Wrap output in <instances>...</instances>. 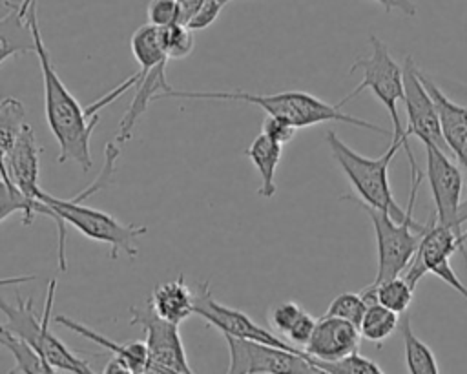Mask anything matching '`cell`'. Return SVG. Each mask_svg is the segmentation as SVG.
Listing matches in <instances>:
<instances>
[{
  "instance_id": "obj_31",
  "label": "cell",
  "mask_w": 467,
  "mask_h": 374,
  "mask_svg": "<svg viewBox=\"0 0 467 374\" xmlns=\"http://www.w3.org/2000/svg\"><path fill=\"white\" fill-rule=\"evenodd\" d=\"M368 303L365 301V297L359 294H354V292H343L339 296H336L328 308H327V316H336V317H341V319H347L354 325L359 327L363 316H365V310H367Z\"/></svg>"
},
{
  "instance_id": "obj_3",
  "label": "cell",
  "mask_w": 467,
  "mask_h": 374,
  "mask_svg": "<svg viewBox=\"0 0 467 374\" xmlns=\"http://www.w3.org/2000/svg\"><path fill=\"white\" fill-rule=\"evenodd\" d=\"M327 146L330 150L332 159L337 162L339 170L345 173L348 182L352 184L354 192L358 193V199L368 206L387 210L394 219L401 221L407 213V208L403 210L390 190L389 182V166L394 159V155L403 148L410 164V171H418V164L414 161L412 150L409 146V139H392L387 151L376 159L365 157L352 150L348 144H345L339 135L334 130L327 131Z\"/></svg>"
},
{
  "instance_id": "obj_27",
  "label": "cell",
  "mask_w": 467,
  "mask_h": 374,
  "mask_svg": "<svg viewBox=\"0 0 467 374\" xmlns=\"http://www.w3.org/2000/svg\"><path fill=\"white\" fill-rule=\"evenodd\" d=\"M130 47L131 53L135 57V60L139 62V66H148L153 68L155 64L168 60L162 44H161V36H159V27L153 24H142L140 27H137L131 35L130 40Z\"/></svg>"
},
{
  "instance_id": "obj_1",
  "label": "cell",
  "mask_w": 467,
  "mask_h": 374,
  "mask_svg": "<svg viewBox=\"0 0 467 374\" xmlns=\"http://www.w3.org/2000/svg\"><path fill=\"white\" fill-rule=\"evenodd\" d=\"M35 36V55L38 58L42 82H44V111L47 126L58 144L57 162H77L82 171L93 166L91 159V133L99 122V115H89L88 108H82L73 93L66 88L58 77L51 55L44 44L36 9L29 11L24 18Z\"/></svg>"
},
{
  "instance_id": "obj_20",
  "label": "cell",
  "mask_w": 467,
  "mask_h": 374,
  "mask_svg": "<svg viewBox=\"0 0 467 374\" xmlns=\"http://www.w3.org/2000/svg\"><path fill=\"white\" fill-rule=\"evenodd\" d=\"M244 155L252 161V164L255 166L261 177V186L257 188V195L263 199H272L277 192L275 171L283 155V144L275 142L274 139H270L266 133L261 131L244 150Z\"/></svg>"
},
{
  "instance_id": "obj_22",
  "label": "cell",
  "mask_w": 467,
  "mask_h": 374,
  "mask_svg": "<svg viewBox=\"0 0 467 374\" xmlns=\"http://www.w3.org/2000/svg\"><path fill=\"white\" fill-rule=\"evenodd\" d=\"M0 343L15 358V369L9 372H35V374H53L55 369L44 359V356L24 338L11 332L7 327H0Z\"/></svg>"
},
{
  "instance_id": "obj_5",
  "label": "cell",
  "mask_w": 467,
  "mask_h": 374,
  "mask_svg": "<svg viewBox=\"0 0 467 374\" xmlns=\"http://www.w3.org/2000/svg\"><path fill=\"white\" fill-rule=\"evenodd\" d=\"M55 290H57V281L51 279L49 286H47L46 308H44L42 317H36V314H35L33 297H22L20 294H16L15 303H9L7 299H2L0 308L5 314L4 327H7L16 336L29 341L44 356V359L55 369V372L62 370V372L89 374V372H93V369L88 365V361L78 358L73 350H69L49 330Z\"/></svg>"
},
{
  "instance_id": "obj_28",
  "label": "cell",
  "mask_w": 467,
  "mask_h": 374,
  "mask_svg": "<svg viewBox=\"0 0 467 374\" xmlns=\"http://www.w3.org/2000/svg\"><path fill=\"white\" fill-rule=\"evenodd\" d=\"M159 36L168 60L186 58L193 51V46H195L193 29H190L184 22L161 26Z\"/></svg>"
},
{
  "instance_id": "obj_17",
  "label": "cell",
  "mask_w": 467,
  "mask_h": 374,
  "mask_svg": "<svg viewBox=\"0 0 467 374\" xmlns=\"http://www.w3.org/2000/svg\"><path fill=\"white\" fill-rule=\"evenodd\" d=\"M420 77L436 104V111L440 117L441 133L447 142V148L460 161L467 153V106H460V104L452 102L436 86V82L421 69H420Z\"/></svg>"
},
{
  "instance_id": "obj_34",
  "label": "cell",
  "mask_w": 467,
  "mask_h": 374,
  "mask_svg": "<svg viewBox=\"0 0 467 374\" xmlns=\"http://www.w3.org/2000/svg\"><path fill=\"white\" fill-rule=\"evenodd\" d=\"M261 131L266 133L270 139H274L275 142L279 144H286L290 142L294 137H296V131L297 128L288 122L286 119H281V117H274V115H266V119L263 120L261 124Z\"/></svg>"
},
{
  "instance_id": "obj_26",
  "label": "cell",
  "mask_w": 467,
  "mask_h": 374,
  "mask_svg": "<svg viewBox=\"0 0 467 374\" xmlns=\"http://www.w3.org/2000/svg\"><path fill=\"white\" fill-rule=\"evenodd\" d=\"M400 325V314L383 306L378 301L368 303L365 316L359 323V332L361 338H365L370 343L381 345L387 338L392 336V332Z\"/></svg>"
},
{
  "instance_id": "obj_2",
  "label": "cell",
  "mask_w": 467,
  "mask_h": 374,
  "mask_svg": "<svg viewBox=\"0 0 467 374\" xmlns=\"http://www.w3.org/2000/svg\"><path fill=\"white\" fill-rule=\"evenodd\" d=\"M162 99H199V100H228V102H246L261 108L266 115L281 117L292 122L296 128H306L321 122H345L350 126L365 128L381 135L390 131L372 124L365 119L348 115L341 109L339 104H328L312 93L306 91H283L274 95H257L241 89L234 91H186V89H170Z\"/></svg>"
},
{
  "instance_id": "obj_15",
  "label": "cell",
  "mask_w": 467,
  "mask_h": 374,
  "mask_svg": "<svg viewBox=\"0 0 467 374\" xmlns=\"http://www.w3.org/2000/svg\"><path fill=\"white\" fill-rule=\"evenodd\" d=\"M166 64H168V60H162V62L155 64L153 68L140 66V69L137 73L128 77L131 80V86L135 88V95L130 102V109L120 119V126L115 135V140L119 144L131 139L133 128H135L137 120L146 113L148 106L153 100L162 99L164 93H168L171 89V86L166 78Z\"/></svg>"
},
{
  "instance_id": "obj_37",
  "label": "cell",
  "mask_w": 467,
  "mask_h": 374,
  "mask_svg": "<svg viewBox=\"0 0 467 374\" xmlns=\"http://www.w3.org/2000/svg\"><path fill=\"white\" fill-rule=\"evenodd\" d=\"M374 2H378L387 13L398 11L405 16H416V13H418V7L412 0H374Z\"/></svg>"
},
{
  "instance_id": "obj_23",
  "label": "cell",
  "mask_w": 467,
  "mask_h": 374,
  "mask_svg": "<svg viewBox=\"0 0 467 374\" xmlns=\"http://www.w3.org/2000/svg\"><path fill=\"white\" fill-rule=\"evenodd\" d=\"M400 332L403 339V350H405V365L407 370L412 374H438L440 367L434 358V352L431 347L421 341L414 330L410 328V317L405 312L400 323Z\"/></svg>"
},
{
  "instance_id": "obj_8",
  "label": "cell",
  "mask_w": 467,
  "mask_h": 374,
  "mask_svg": "<svg viewBox=\"0 0 467 374\" xmlns=\"http://www.w3.org/2000/svg\"><path fill=\"white\" fill-rule=\"evenodd\" d=\"M458 250L462 252L467 263V250L463 239L452 228L440 224L436 221V215H432L431 224L423 234L410 265L403 272V277L416 288V283L425 274H434L445 285L456 290L463 299H467V286L462 283V279L451 266V255Z\"/></svg>"
},
{
  "instance_id": "obj_10",
  "label": "cell",
  "mask_w": 467,
  "mask_h": 374,
  "mask_svg": "<svg viewBox=\"0 0 467 374\" xmlns=\"http://www.w3.org/2000/svg\"><path fill=\"white\" fill-rule=\"evenodd\" d=\"M427 153V179L434 201V215L440 224L452 228L462 239L463 232L460 230L462 223L467 221V199L463 201V173L454 164L447 151L425 144ZM465 243V241H463Z\"/></svg>"
},
{
  "instance_id": "obj_18",
  "label": "cell",
  "mask_w": 467,
  "mask_h": 374,
  "mask_svg": "<svg viewBox=\"0 0 467 374\" xmlns=\"http://www.w3.org/2000/svg\"><path fill=\"white\" fill-rule=\"evenodd\" d=\"M148 303L161 317L177 325L195 314V292H192L186 285L184 274H179L171 281L157 283L148 297Z\"/></svg>"
},
{
  "instance_id": "obj_30",
  "label": "cell",
  "mask_w": 467,
  "mask_h": 374,
  "mask_svg": "<svg viewBox=\"0 0 467 374\" xmlns=\"http://www.w3.org/2000/svg\"><path fill=\"white\" fill-rule=\"evenodd\" d=\"M310 361L319 369V372H325V374H381L383 372V369L378 363L359 356L358 350L332 361H323L316 358H310Z\"/></svg>"
},
{
  "instance_id": "obj_29",
  "label": "cell",
  "mask_w": 467,
  "mask_h": 374,
  "mask_svg": "<svg viewBox=\"0 0 467 374\" xmlns=\"http://www.w3.org/2000/svg\"><path fill=\"white\" fill-rule=\"evenodd\" d=\"M26 108L15 97H5L0 104V151L7 150L24 128Z\"/></svg>"
},
{
  "instance_id": "obj_42",
  "label": "cell",
  "mask_w": 467,
  "mask_h": 374,
  "mask_svg": "<svg viewBox=\"0 0 467 374\" xmlns=\"http://www.w3.org/2000/svg\"><path fill=\"white\" fill-rule=\"evenodd\" d=\"M463 241H467V230L463 232Z\"/></svg>"
},
{
  "instance_id": "obj_36",
  "label": "cell",
  "mask_w": 467,
  "mask_h": 374,
  "mask_svg": "<svg viewBox=\"0 0 467 374\" xmlns=\"http://www.w3.org/2000/svg\"><path fill=\"white\" fill-rule=\"evenodd\" d=\"M316 321H317V319L312 317V316L305 310V312L301 314V317L296 321V325L290 328V332H288V336H286V341L303 350L305 345L308 343L312 332H314Z\"/></svg>"
},
{
  "instance_id": "obj_40",
  "label": "cell",
  "mask_w": 467,
  "mask_h": 374,
  "mask_svg": "<svg viewBox=\"0 0 467 374\" xmlns=\"http://www.w3.org/2000/svg\"><path fill=\"white\" fill-rule=\"evenodd\" d=\"M104 372L106 374H113V372H131V369H130V365L122 359V358H119V356H111V359L106 363V367H104Z\"/></svg>"
},
{
  "instance_id": "obj_16",
  "label": "cell",
  "mask_w": 467,
  "mask_h": 374,
  "mask_svg": "<svg viewBox=\"0 0 467 374\" xmlns=\"http://www.w3.org/2000/svg\"><path fill=\"white\" fill-rule=\"evenodd\" d=\"M359 339L361 332L358 325L325 314L316 321L314 332L303 350L310 358L332 361L356 352L359 347Z\"/></svg>"
},
{
  "instance_id": "obj_12",
  "label": "cell",
  "mask_w": 467,
  "mask_h": 374,
  "mask_svg": "<svg viewBox=\"0 0 467 374\" xmlns=\"http://www.w3.org/2000/svg\"><path fill=\"white\" fill-rule=\"evenodd\" d=\"M195 314L201 316L208 325L217 328L221 334H230L243 339H254L261 343H268L274 347H281L294 352H305L286 339L279 338L275 332H270L268 328H263L259 323H255L248 314H244L239 308L228 306L219 303L212 290L210 281H201L195 290ZM306 354V352H305Z\"/></svg>"
},
{
  "instance_id": "obj_19",
  "label": "cell",
  "mask_w": 467,
  "mask_h": 374,
  "mask_svg": "<svg viewBox=\"0 0 467 374\" xmlns=\"http://www.w3.org/2000/svg\"><path fill=\"white\" fill-rule=\"evenodd\" d=\"M55 323L66 327L67 330L78 334L80 338H86L97 345H100L102 348H108L113 356H119L122 358L133 374H140V372H146V367H148V359H150V354H148V345L146 341H126V343H117L106 336H102L100 332L93 330L91 327H86L84 323L80 321H75L64 314H57L55 317Z\"/></svg>"
},
{
  "instance_id": "obj_21",
  "label": "cell",
  "mask_w": 467,
  "mask_h": 374,
  "mask_svg": "<svg viewBox=\"0 0 467 374\" xmlns=\"http://www.w3.org/2000/svg\"><path fill=\"white\" fill-rule=\"evenodd\" d=\"M361 296L365 297L367 303L378 301L383 306L403 316L412 303L414 286L403 275H396V277L385 279L378 285L370 283L367 288L361 290Z\"/></svg>"
},
{
  "instance_id": "obj_7",
  "label": "cell",
  "mask_w": 467,
  "mask_h": 374,
  "mask_svg": "<svg viewBox=\"0 0 467 374\" xmlns=\"http://www.w3.org/2000/svg\"><path fill=\"white\" fill-rule=\"evenodd\" d=\"M370 55L358 58L352 68L350 75L361 71V82L345 95L337 104L343 108L348 100L359 95L363 89H370L372 95L385 106L390 122H392V139H409V131L403 130L400 115H398V102L403 100V66H400L387 44L379 40L376 35H370Z\"/></svg>"
},
{
  "instance_id": "obj_13",
  "label": "cell",
  "mask_w": 467,
  "mask_h": 374,
  "mask_svg": "<svg viewBox=\"0 0 467 374\" xmlns=\"http://www.w3.org/2000/svg\"><path fill=\"white\" fill-rule=\"evenodd\" d=\"M403 104L407 109V131L409 135L418 137L423 146L434 144L445 151H449L447 142L441 133L440 117L436 111V104L421 82L420 68L414 64L412 57L407 55L403 60Z\"/></svg>"
},
{
  "instance_id": "obj_33",
  "label": "cell",
  "mask_w": 467,
  "mask_h": 374,
  "mask_svg": "<svg viewBox=\"0 0 467 374\" xmlns=\"http://www.w3.org/2000/svg\"><path fill=\"white\" fill-rule=\"evenodd\" d=\"M148 22L161 27L175 22H182V9L179 0H150L146 7Z\"/></svg>"
},
{
  "instance_id": "obj_14",
  "label": "cell",
  "mask_w": 467,
  "mask_h": 374,
  "mask_svg": "<svg viewBox=\"0 0 467 374\" xmlns=\"http://www.w3.org/2000/svg\"><path fill=\"white\" fill-rule=\"evenodd\" d=\"M42 148L36 144L33 128L26 122L13 144L0 151V171H5L9 179L29 197L38 199L42 188L38 186V155Z\"/></svg>"
},
{
  "instance_id": "obj_38",
  "label": "cell",
  "mask_w": 467,
  "mask_h": 374,
  "mask_svg": "<svg viewBox=\"0 0 467 374\" xmlns=\"http://www.w3.org/2000/svg\"><path fill=\"white\" fill-rule=\"evenodd\" d=\"M36 4H38V0H20L18 4H11V2H5V5L20 18V20H24L26 18V15L29 13V11H33V9H36ZM26 22V20H24Z\"/></svg>"
},
{
  "instance_id": "obj_6",
  "label": "cell",
  "mask_w": 467,
  "mask_h": 374,
  "mask_svg": "<svg viewBox=\"0 0 467 374\" xmlns=\"http://www.w3.org/2000/svg\"><path fill=\"white\" fill-rule=\"evenodd\" d=\"M38 199L47 203L66 224H71L88 239L95 243H106L109 246L111 259H117L120 252H124L130 259L137 257V241L148 232L146 226L128 224L108 212L91 208L82 203L84 199H80L78 193L71 199H60L42 190Z\"/></svg>"
},
{
  "instance_id": "obj_4",
  "label": "cell",
  "mask_w": 467,
  "mask_h": 374,
  "mask_svg": "<svg viewBox=\"0 0 467 374\" xmlns=\"http://www.w3.org/2000/svg\"><path fill=\"white\" fill-rule=\"evenodd\" d=\"M421 179H423V173L420 170L410 173L409 204H407V213L401 221L394 219L387 210H379V208L361 203L358 197H352V195L341 197V201H352L359 208H363L372 223L374 235H376V248H378V270H376V277H374L372 285H378L385 279L401 275L407 270V266L410 265V261L420 246L423 234L427 232V228L431 224V219L427 224H423V223L414 221V217H412L414 203H416V195H418Z\"/></svg>"
},
{
  "instance_id": "obj_25",
  "label": "cell",
  "mask_w": 467,
  "mask_h": 374,
  "mask_svg": "<svg viewBox=\"0 0 467 374\" xmlns=\"http://www.w3.org/2000/svg\"><path fill=\"white\" fill-rule=\"evenodd\" d=\"M2 173V192H0V221H7L13 213H22V224L29 226L38 213V201L24 193L5 171Z\"/></svg>"
},
{
  "instance_id": "obj_39",
  "label": "cell",
  "mask_w": 467,
  "mask_h": 374,
  "mask_svg": "<svg viewBox=\"0 0 467 374\" xmlns=\"http://www.w3.org/2000/svg\"><path fill=\"white\" fill-rule=\"evenodd\" d=\"M179 4L182 9V22L186 24L197 13V9L204 4V0H179Z\"/></svg>"
},
{
  "instance_id": "obj_24",
  "label": "cell",
  "mask_w": 467,
  "mask_h": 374,
  "mask_svg": "<svg viewBox=\"0 0 467 374\" xmlns=\"http://www.w3.org/2000/svg\"><path fill=\"white\" fill-rule=\"evenodd\" d=\"M2 55L0 62L5 64L9 57L20 53H35V36L27 22L20 20L9 7L7 15L2 18Z\"/></svg>"
},
{
  "instance_id": "obj_32",
  "label": "cell",
  "mask_w": 467,
  "mask_h": 374,
  "mask_svg": "<svg viewBox=\"0 0 467 374\" xmlns=\"http://www.w3.org/2000/svg\"><path fill=\"white\" fill-rule=\"evenodd\" d=\"M305 312V308L288 299V301H281V303H275L270 310H268V325L272 327V330L281 336L283 339H286L290 328L296 325V321L301 317V314Z\"/></svg>"
},
{
  "instance_id": "obj_43",
  "label": "cell",
  "mask_w": 467,
  "mask_h": 374,
  "mask_svg": "<svg viewBox=\"0 0 467 374\" xmlns=\"http://www.w3.org/2000/svg\"><path fill=\"white\" fill-rule=\"evenodd\" d=\"M223 2H224V4H228V2H232V0H223Z\"/></svg>"
},
{
  "instance_id": "obj_41",
  "label": "cell",
  "mask_w": 467,
  "mask_h": 374,
  "mask_svg": "<svg viewBox=\"0 0 467 374\" xmlns=\"http://www.w3.org/2000/svg\"><path fill=\"white\" fill-rule=\"evenodd\" d=\"M460 164H462V168H465V170H467V153L460 159Z\"/></svg>"
},
{
  "instance_id": "obj_11",
  "label": "cell",
  "mask_w": 467,
  "mask_h": 374,
  "mask_svg": "<svg viewBox=\"0 0 467 374\" xmlns=\"http://www.w3.org/2000/svg\"><path fill=\"white\" fill-rule=\"evenodd\" d=\"M130 325H139L146 334V345L150 354L146 372H193L186 359L177 323L161 317L148 301L144 306H130Z\"/></svg>"
},
{
  "instance_id": "obj_9",
  "label": "cell",
  "mask_w": 467,
  "mask_h": 374,
  "mask_svg": "<svg viewBox=\"0 0 467 374\" xmlns=\"http://www.w3.org/2000/svg\"><path fill=\"white\" fill-rule=\"evenodd\" d=\"M230 363V374H316L319 369L310 361L308 354L294 352L268 343L243 339L230 334H223Z\"/></svg>"
},
{
  "instance_id": "obj_35",
  "label": "cell",
  "mask_w": 467,
  "mask_h": 374,
  "mask_svg": "<svg viewBox=\"0 0 467 374\" xmlns=\"http://www.w3.org/2000/svg\"><path fill=\"white\" fill-rule=\"evenodd\" d=\"M224 5H226V4H224L223 0H204V4H202V5L197 9V13L186 22V26H188L190 29H193V31L210 27V26L217 20V16L221 15V11H223Z\"/></svg>"
}]
</instances>
